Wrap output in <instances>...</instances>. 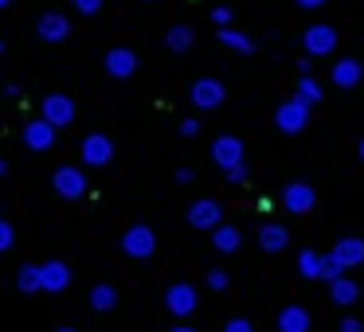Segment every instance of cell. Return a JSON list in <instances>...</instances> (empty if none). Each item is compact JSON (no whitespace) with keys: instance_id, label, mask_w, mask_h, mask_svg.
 Returning <instances> with one entry per match:
<instances>
[{"instance_id":"17","label":"cell","mask_w":364,"mask_h":332,"mask_svg":"<svg viewBox=\"0 0 364 332\" xmlns=\"http://www.w3.org/2000/svg\"><path fill=\"white\" fill-rule=\"evenodd\" d=\"M286 243H290V235H286V227H278V223H267V227L259 231V246H262L267 254L286 250Z\"/></svg>"},{"instance_id":"3","label":"cell","mask_w":364,"mask_h":332,"mask_svg":"<svg viewBox=\"0 0 364 332\" xmlns=\"http://www.w3.org/2000/svg\"><path fill=\"white\" fill-rule=\"evenodd\" d=\"M122 250H126L129 258H149V254L157 250V235H153V227L134 223V227L122 235Z\"/></svg>"},{"instance_id":"5","label":"cell","mask_w":364,"mask_h":332,"mask_svg":"<svg viewBox=\"0 0 364 332\" xmlns=\"http://www.w3.org/2000/svg\"><path fill=\"white\" fill-rule=\"evenodd\" d=\"M196 285H188V282H173L165 289V309L173 316H192L196 313Z\"/></svg>"},{"instance_id":"4","label":"cell","mask_w":364,"mask_h":332,"mask_svg":"<svg viewBox=\"0 0 364 332\" xmlns=\"http://www.w3.org/2000/svg\"><path fill=\"white\" fill-rule=\"evenodd\" d=\"M40 118L43 121H51L55 129H67L75 121V102L67 94H43V102H40Z\"/></svg>"},{"instance_id":"28","label":"cell","mask_w":364,"mask_h":332,"mask_svg":"<svg viewBox=\"0 0 364 332\" xmlns=\"http://www.w3.org/2000/svg\"><path fill=\"white\" fill-rule=\"evenodd\" d=\"M12 243H16V231H12V223L0 215V254H9Z\"/></svg>"},{"instance_id":"14","label":"cell","mask_w":364,"mask_h":332,"mask_svg":"<svg viewBox=\"0 0 364 332\" xmlns=\"http://www.w3.org/2000/svg\"><path fill=\"white\" fill-rule=\"evenodd\" d=\"M282 204H286V211H294V215H306L309 207L317 204V192L309 188V184H290V188L282 192Z\"/></svg>"},{"instance_id":"43","label":"cell","mask_w":364,"mask_h":332,"mask_svg":"<svg viewBox=\"0 0 364 332\" xmlns=\"http://www.w3.org/2000/svg\"><path fill=\"white\" fill-rule=\"evenodd\" d=\"M360 160H364V141H360Z\"/></svg>"},{"instance_id":"9","label":"cell","mask_w":364,"mask_h":332,"mask_svg":"<svg viewBox=\"0 0 364 332\" xmlns=\"http://www.w3.org/2000/svg\"><path fill=\"white\" fill-rule=\"evenodd\" d=\"M223 219V207L215 204V199H196V204L188 207V223L196 231H215Z\"/></svg>"},{"instance_id":"34","label":"cell","mask_w":364,"mask_h":332,"mask_svg":"<svg viewBox=\"0 0 364 332\" xmlns=\"http://www.w3.org/2000/svg\"><path fill=\"white\" fill-rule=\"evenodd\" d=\"M196 133H200V121L196 118H184L181 121V137H196Z\"/></svg>"},{"instance_id":"24","label":"cell","mask_w":364,"mask_h":332,"mask_svg":"<svg viewBox=\"0 0 364 332\" xmlns=\"http://www.w3.org/2000/svg\"><path fill=\"white\" fill-rule=\"evenodd\" d=\"M192 43H196V35H192V28H184V24H176V28L165 32V48L168 51H188Z\"/></svg>"},{"instance_id":"22","label":"cell","mask_w":364,"mask_h":332,"mask_svg":"<svg viewBox=\"0 0 364 332\" xmlns=\"http://www.w3.org/2000/svg\"><path fill=\"white\" fill-rule=\"evenodd\" d=\"M333 254L341 258V266H356V262H364V238H341Z\"/></svg>"},{"instance_id":"27","label":"cell","mask_w":364,"mask_h":332,"mask_svg":"<svg viewBox=\"0 0 364 332\" xmlns=\"http://www.w3.org/2000/svg\"><path fill=\"white\" fill-rule=\"evenodd\" d=\"M341 270H345V266H341L337 254H325V258H321V277H325V282H337Z\"/></svg>"},{"instance_id":"16","label":"cell","mask_w":364,"mask_h":332,"mask_svg":"<svg viewBox=\"0 0 364 332\" xmlns=\"http://www.w3.org/2000/svg\"><path fill=\"white\" fill-rule=\"evenodd\" d=\"M278 332H309V313L301 305H290L278 313Z\"/></svg>"},{"instance_id":"35","label":"cell","mask_w":364,"mask_h":332,"mask_svg":"<svg viewBox=\"0 0 364 332\" xmlns=\"http://www.w3.org/2000/svg\"><path fill=\"white\" fill-rule=\"evenodd\" d=\"M212 20H215L220 28H228V24H231V9H212Z\"/></svg>"},{"instance_id":"42","label":"cell","mask_w":364,"mask_h":332,"mask_svg":"<svg viewBox=\"0 0 364 332\" xmlns=\"http://www.w3.org/2000/svg\"><path fill=\"white\" fill-rule=\"evenodd\" d=\"M4 51H9V48H4V40H0V55H4Z\"/></svg>"},{"instance_id":"39","label":"cell","mask_w":364,"mask_h":332,"mask_svg":"<svg viewBox=\"0 0 364 332\" xmlns=\"http://www.w3.org/2000/svg\"><path fill=\"white\" fill-rule=\"evenodd\" d=\"M173 332H196V328H188V324H176V328Z\"/></svg>"},{"instance_id":"7","label":"cell","mask_w":364,"mask_h":332,"mask_svg":"<svg viewBox=\"0 0 364 332\" xmlns=\"http://www.w3.org/2000/svg\"><path fill=\"white\" fill-rule=\"evenodd\" d=\"M20 137H24V145H28V149H32V153H48L51 145H55L59 129L51 126V121L36 118V121H28V126H24V133H20Z\"/></svg>"},{"instance_id":"21","label":"cell","mask_w":364,"mask_h":332,"mask_svg":"<svg viewBox=\"0 0 364 332\" xmlns=\"http://www.w3.org/2000/svg\"><path fill=\"white\" fill-rule=\"evenodd\" d=\"M16 289H20V293H43L40 266H32V262H24V266L16 270Z\"/></svg>"},{"instance_id":"41","label":"cell","mask_w":364,"mask_h":332,"mask_svg":"<svg viewBox=\"0 0 364 332\" xmlns=\"http://www.w3.org/2000/svg\"><path fill=\"white\" fill-rule=\"evenodd\" d=\"M55 332H79V328H55Z\"/></svg>"},{"instance_id":"8","label":"cell","mask_w":364,"mask_h":332,"mask_svg":"<svg viewBox=\"0 0 364 332\" xmlns=\"http://www.w3.org/2000/svg\"><path fill=\"white\" fill-rule=\"evenodd\" d=\"M36 35H40L43 43H63L67 35H71V20H67L63 12H43V16L36 20Z\"/></svg>"},{"instance_id":"6","label":"cell","mask_w":364,"mask_h":332,"mask_svg":"<svg viewBox=\"0 0 364 332\" xmlns=\"http://www.w3.org/2000/svg\"><path fill=\"white\" fill-rule=\"evenodd\" d=\"M274 121H278V129H282V133H301V129H306V121H309V102H301V98L282 102V106H278V114H274Z\"/></svg>"},{"instance_id":"37","label":"cell","mask_w":364,"mask_h":332,"mask_svg":"<svg viewBox=\"0 0 364 332\" xmlns=\"http://www.w3.org/2000/svg\"><path fill=\"white\" fill-rule=\"evenodd\" d=\"M301 9H317V4H325V0H298Z\"/></svg>"},{"instance_id":"23","label":"cell","mask_w":364,"mask_h":332,"mask_svg":"<svg viewBox=\"0 0 364 332\" xmlns=\"http://www.w3.org/2000/svg\"><path fill=\"white\" fill-rule=\"evenodd\" d=\"M329 297L337 301V305H353V301L360 297V285L348 282V277H337V282H329Z\"/></svg>"},{"instance_id":"11","label":"cell","mask_w":364,"mask_h":332,"mask_svg":"<svg viewBox=\"0 0 364 332\" xmlns=\"http://www.w3.org/2000/svg\"><path fill=\"white\" fill-rule=\"evenodd\" d=\"M212 157H215V165H220L223 172H228V168L243 165V141H239V137H215Z\"/></svg>"},{"instance_id":"20","label":"cell","mask_w":364,"mask_h":332,"mask_svg":"<svg viewBox=\"0 0 364 332\" xmlns=\"http://www.w3.org/2000/svg\"><path fill=\"white\" fill-rule=\"evenodd\" d=\"M212 243H215V250H220V254H235L239 246H243V235H239L235 227H223V223H220V227L212 231Z\"/></svg>"},{"instance_id":"12","label":"cell","mask_w":364,"mask_h":332,"mask_svg":"<svg viewBox=\"0 0 364 332\" xmlns=\"http://www.w3.org/2000/svg\"><path fill=\"white\" fill-rule=\"evenodd\" d=\"M301 43H306V55H329V51L337 48V32H333L329 24H314Z\"/></svg>"},{"instance_id":"25","label":"cell","mask_w":364,"mask_h":332,"mask_svg":"<svg viewBox=\"0 0 364 332\" xmlns=\"http://www.w3.org/2000/svg\"><path fill=\"white\" fill-rule=\"evenodd\" d=\"M220 43H223V48H231V51H243V55H251V51H255V43L247 40L243 32H235V28H220Z\"/></svg>"},{"instance_id":"33","label":"cell","mask_w":364,"mask_h":332,"mask_svg":"<svg viewBox=\"0 0 364 332\" xmlns=\"http://www.w3.org/2000/svg\"><path fill=\"white\" fill-rule=\"evenodd\" d=\"M228 184H247V165L228 168Z\"/></svg>"},{"instance_id":"31","label":"cell","mask_w":364,"mask_h":332,"mask_svg":"<svg viewBox=\"0 0 364 332\" xmlns=\"http://www.w3.org/2000/svg\"><path fill=\"white\" fill-rule=\"evenodd\" d=\"M208 289L223 293V289H228V274H223V270H212V274H208Z\"/></svg>"},{"instance_id":"19","label":"cell","mask_w":364,"mask_h":332,"mask_svg":"<svg viewBox=\"0 0 364 332\" xmlns=\"http://www.w3.org/2000/svg\"><path fill=\"white\" fill-rule=\"evenodd\" d=\"M114 305H118V289H114L110 282L90 289V309H95V313H114Z\"/></svg>"},{"instance_id":"2","label":"cell","mask_w":364,"mask_h":332,"mask_svg":"<svg viewBox=\"0 0 364 332\" xmlns=\"http://www.w3.org/2000/svg\"><path fill=\"white\" fill-rule=\"evenodd\" d=\"M79 157H82V165H87V168H106L114 160V141L106 133H90V137H82Z\"/></svg>"},{"instance_id":"26","label":"cell","mask_w":364,"mask_h":332,"mask_svg":"<svg viewBox=\"0 0 364 332\" xmlns=\"http://www.w3.org/2000/svg\"><path fill=\"white\" fill-rule=\"evenodd\" d=\"M298 98H301V102H309V106H314V102H321V87H317V82L306 74V79L298 82Z\"/></svg>"},{"instance_id":"10","label":"cell","mask_w":364,"mask_h":332,"mask_svg":"<svg viewBox=\"0 0 364 332\" xmlns=\"http://www.w3.org/2000/svg\"><path fill=\"white\" fill-rule=\"evenodd\" d=\"M102 67H106L110 79H129V74L137 71V55L129 48H110V51H106V59H102Z\"/></svg>"},{"instance_id":"1","label":"cell","mask_w":364,"mask_h":332,"mask_svg":"<svg viewBox=\"0 0 364 332\" xmlns=\"http://www.w3.org/2000/svg\"><path fill=\"white\" fill-rule=\"evenodd\" d=\"M51 188H55L59 199H82L87 196V172L75 165H63L55 168V176H51Z\"/></svg>"},{"instance_id":"18","label":"cell","mask_w":364,"mask_h":332,"mask_svg":"<svg viewBox=\"0 0 364 332\" xmlns=\"http://www.w3.org/2000/svg\"><path fill=\"white\" fill-rule=\"evenodd\" d=\"M360 74H364V67L356 63V59H341L337 67H333V87H356L360 82Z\"/></svg>"},{"instance_id":"36","label":"cell","mask_w":364,"mask_h":332,"mask_svg":"<svg viewBox=\"0 0 364 332\" xmlns=\"http://www.w3.org/2000/svg\"><path fill=\"white\" fill-rule=\"evenodd\" d=\"M341 332H360V321H353V316H345V321H341Z\"/></svg>"},{"instance_id":"15","label":"cell","mask_w":364,"mask_h":332,"mask_svg":"<svg viewBox=\"0 0 364 332\" xmlns=\"http://www.w3.org/2000/svg\"><path fill=\"white\" fill-rule=\"evenodd\" d=\"M192 102H196L200 110H215V106H223V82H215V79L192 82Z\"/></svg>"},{"instance_id":"32","label":"cell","mask_w":364,"mask_h":332,"mask_svg":"<svg viewBox=\"0 0 364 332\" xmlns=\"http://www.w3.org/2000/svg\"><path fill=\"white\" fill-rule=\"evenodd\" d=\"M223 332H255V328H251V321L235 316V321H228V324H223Z\"/></svg>"},{"instance_id":"29","label":"cell","mask_w":364,"mask_h":332,"mask_svg":"<svg viewBox=\"0 0 364 332\" xmlns=\"http://www.w3.org/2000/svg\"><path fill=\"white\" fill-rule=\"evenodd\" d=\"M301 274H306V277H321V258H317L314 250L301 254Z\"/></svg>"},{"instance_id":"13","label":"cell","mask_w":364,"mask_h":332,"mask_svg":"<svg viewBox=\"0 0 364 332\" xmlns=\"http://www.w3.org/2000/svg\"><path fill=\"white\" fill-rule=\"evenodd\" d=\"M40 277H43V293H63L71 285V266L67 262H43L40 266Z\"/></svg>"},{"instance_id":"30","label":"cell","mask_w":364,"mask_h":332,"mask_svg":"<svg viewBox=\"0 0 364 332\" xmlns=\"http://www.w3.org/2000/svg\"><path fill=\"white\" fill-rule=\"evenodd\" d=\"M71 4H75L79 16H95V12H102V0H71Z\"/></svg>"},{"instance_id":"40","label":"cell","mask_w":364,"mask_h":332,"mask_svg":"<svg viewBox=\"0 0 364 332\" xmlns=\"http://www.w3.org/2000/svg\"><path fill=\"white\" fill-rule=\"evenodd\" d=\"M9 4H12V0H0V9H9Z\"/></svg>"},{"instance_id":"44","label":"cell","mask_w":364,"mask_h":332,"mask_svg":"<svg viewBox=\"0 0 364 332\" xmlns=\"http://www.w3.org/2000/svg\"><path fill=\"white\" fill-rule=\"evenodd\" d=\"M0 94H4V90H0Z\"/></svg>"},{"instance_id":"38","label":"cell","mask_w":364,"mask_h":332,"mask_svg":"<svg viewBox=\"0 0 364 332\" xmlns=\"http://www.w3.org/2000/svg\"><path fill=\"white\" fill-rule=\"evenodd\" d=\"M0 176H9V160L0 157Z\"/></svg>"}]
</instances>
